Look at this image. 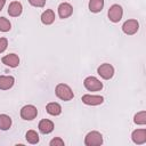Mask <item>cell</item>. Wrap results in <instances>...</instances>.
Wrapping results in <instances>:
<instances>
[{
	"label": "cell",
	"instance_id": "obj_7",
	"mask_svg": "<svg viewBox=\"0 0 146 146\" xmlns=\"http://www.w3.org/2000/svg\"><path fill=\"white\" fill-rule=\"evenodd\" d=\"M139 30V23L137 19H127L122 25V31L127 35H133Z\"/></svg>",
	"mask_w": 146,
	"mask_h": 146
},
{
	"label": "cell",
	"instance_id": "obj_5",
	"mask_svg": "<svg viewBox=\"0 0 146 146\" xmlns=\"http://www.w3.org/2000/svg\"><path fill=\"white\" fill-rule=\"evenodd\" d=\"M97 73L104 80H110L114 75V67L111 64H108V63H104V64H102V65L98 66Z\"/></svg>",
	"mask_w": 146,
	"mask_h": 146
},
{
	"label": "cell",
	"instance_id": "obj_13",
	"mask_svg": "<svg viewBox=\"0 0 146 146\" xmlns=\"http://www.w3.org/2000/svg\"><path fill=\"white\" fill-rule=\"evenodd\" d=\"M23 11V7H22V3L18 2V1H13L9 3V7H8V14L9 16L11 17H18Z\"/></svg>",
	"mask_w": 146,
	"mask_h": 146
},
{
	"label": "cell",
	"instance_id": "obj_16",
	"mask_svg": "<svg viewBox=\"0 0 146 146\" xmlns=\"http://www.w3.org/2000/svg\"><path fill=\"white\" fill-rule=\"evenodd\" d=\"M46 111H47L48 114H50V115H52V116H57V115H59V114L62 113V106H60L58 103L52 102V103L47 104Z\"/></svg>",
	"mask_w": 146,
	"mask_h": 146
},
{
	"label": "cell",
	"instance_id": "obj_3",
	"mask_svg": "<svg viewBox=\"0 0 146 146\" xmlns=\"http://www.w3.org/2000/svg\"><path fill=\"white\" fill-rule=\"evenodd\" d=\"M107 16L110 18L111 22L113 23H119L123 16V9L120 5L115 3V5H112L108 9V13H107Z\"/></svg>",
	"mask_w": 146,
	"mask_h": 146
},
{
	"label": "cell",
	"instance_id": "obj_8",
	"mask_svg": "<svg viewBox=\"0 0 146 146\" xmlns=\"http://www.w3.org/2000/svg\"><path fill=\"white\" fill-rule=\"evenodd\" d=\"M81 100L83 104L86 105H90V106H97L104 103V97L99 96V95H83L81 97Z\"/></svg>",
	"mask_w": 146,
	"mask_h": 146
},
{
	"label": "cell",
	"instance_id": "obj_4",
	"mask_svg": "<svg viewBox=\"0 0 146 146\" xmlns=\"http://www.w3.org/2000/svg\"><path fill=\"white\" fill-rule=\"evenodd\" d=\"M83 86L89 91H99L103 89V83L95 76H87L83 81Z\"/></svg>",
	"mask_w": 146,
	"mask_h": 146
},
{
	"label": "cell",
	"instance_id": "obj_11",
	"mask_svg": "<svg viewBox=\"0 0 146 146\" xmlns=\"http://www.w3.org/2000/svg\"><path fill=\"white\" fill-rule=\"evenodd\" d=\"M38 128H39V131H40L41 133L48 135V133H50V132L54 130L55 125H54V122H52V121H50V120H48V119H42V120L39 122Z\"/></svg>",
	"mask_w": 146,
	"mask_h": 146
},
{
	"label": "cell",
	"instance_id": "obj_18",
	"mask_svg": "<svg viewBox=\"0 0 146 146\" xmlns=\"http://www.w3.org/2000/svg\"><path fill=\"white\" fill-rule=\"evenodd\" d=\"M11 127V117L7 114H0V129L8 130Z\"/></svg>",
	"mask_w": 146,
	"mask_h": 146
},
{
	"label": "cell",
	"instance_id": "obj_17",
	"mask_svg": "<svg viewBox=\"0 0 146 146\" xmlns=\"http://www.w3.org/2000/svg\"><path fill=\"white\" fill-rule=\"evenodd\" d=\"M88 7L91 13H99L104 7V0H89Z\"/></svg>",
	"mask_w": 146,
	"mask_h": 146
},
{
	"label": "cell",
	"instance_id": "obj_22",
	"mask_svg": "<svg viewBox=\"0 0 146 146\" xmlns=\"http://www.w3.org/2000/svg\"><path fill=\"white\" fill-rule=\"evenodd\" d=\"M49 145L50 146H64V140L60 137H55L54 139L50 140Z\"/></svg>",
	"mask_w": 146,
	"mask_h": 146
},
{
	"label": "cell",
	"instance_id": "obj_10",
	"mask_svg": "<svg viewBox=\"0 0 146 146\" xmlns=\"http://www.w3.org/2000/svg\"><path fill=\"white\" fill-rule=\"evenodd\" d=\"M73 14V7L68 2H62L58 6V16L60 18H67Z\"/></svg>",
	"mask_w": 146,
	"mask_h": 146
},
{
	"label": "cell",
	"instance_id": "obj_21",
	"mask_svg": "<svg viewBox=\"0 0 146 146\" xmlns=\"http://www.w3.org/2000/svg\"><path fill=\"white\" fill-rule=\"evenodd\" d=\"M11 29L10 22L6 17H0V31L1 32H8Z\"/></svg>",
	"mask_w": 146,
	"mask_h": 146
},
{
	"label": "cell",
	"instance_id": "obj_14",
	"mask_svg": "<svg viewBox=\"0 0 146 146\" xmlns=\"http://www.w3.org/2000/svg\"><path fill=\"white\" fill-rule=\"evenodd\" d=\"M15 83V79L11 75H0V90H8Z\"/></svg>",
	"mask_w": 146,
	"mask_h": 146
},
{
	"label": "cell",
	"instance_id": "obj_12",
	"mask_svg": "<svg viewBox=\"0 0 146 146\" xmlns=\"http://www.w3.org/2000/svg\"><path fill=\"white\" fill-rule=\"evenodd\" d=\"M2 63L9 67H17L19 65V57L16 54H8L2 57Z\"/></svg>",
	"mask_w": 146,
	"mask_h": 146
},
{
	"label": "cell",
	"instance_id": "obj_24",
	"mask_svg": "<svg viewBox=\"0 0 146 146\" xmlns=\"http://www.w3.org/2000/svg\"><path fill=\"white\" fill-rule=\"evenodd\" d=\"M29 2L33 7H43L46 5V0H29Z\"/></svg>",
	"mask_w": 146,
	"mask_h": 146
},
{
	"label": "cell",
	"instance_id": "obj_23",
	"mask_svg": "<svg viewBox=\"0 0 146 146\" xmlns=\"http://www.w3.org/2000/svg\"><path fill=\"white\" fill-rule=\"evenodd\" d=\"M8 47V40L7 38H0V54L3 52Z\"/></svg>",
	"mask_w": 146,
	"mask_h": 146
},
{
	"label": "cell",
	"instance_id": "obj_19",
	"mask_svg": "<svg viewBox=\"0 0 146 146\" xmlns=\"http://www.w3.org/2000/svg\"><path fill=\"white\" fill-rule=\"evenodd\" d=\"M133 122L138 125H145L146 124V112L140 111V112L136 113L133 116Z\"/></svg>",
	"mask_w": 146,
	"mask_h": 146
},
{
	"label": "cell",
	"instance_id": "obj_1",
	"mask_svg": "<svg viewBox=\"0 0 146 146\" xmlns=\"http://www.w3.org/2000/svg\"><path fill=\"white\" fill-rule=\"evenodd\" d=\"M55 94L59 99H62L64 102H68V100L73 99V97H74V94H73L71 87L66 83H58L55 88Z\"/></svg>",
	"mask_w": 146,
	"mask_h": 146
},
{
	"label": "cell",
	"instance_id": "obj_15",
	"mask_svg": "<svg viewBox=\"0 0 146 146\" xmlns=\"http://www.w3.org/2000/svg\"><path fill=\"white\" fill-rule=\"evenodd\" d=\"M55 21V13L52 9H47L41 15V22L44 25H50Z\"/></svg>",
	"mask_w": 146,
	"mask_h": 146
},
{
	"label": "cell",
	"instance_id": "obj_2",
	"mask_svg": "<svg viewBox=\"0 0 146 146\" xmlns=\"http://www.w3.org/2000/svg\"><path fill=\"white\" fill-rule=\"evenodd\" d=\"M86 146H100L103 144V136L98 131H90L84 137Z\"/></svg>",
	"mask_w": 146,
	"mask_h": 146
},
{
	"label": "cell",
	"instance_id": "obj_9",
	"mask_svg": "<svg viewBox=\"0 0 146 146\" xmlns=\"http://www.w3.org/2000/svg\"><path fill=\"white\" fill-rule=\"evenodd\" d=\"M131 139L135 144L141 145L146 143V129H136L131 133Z\"/></svg>",
	"mask_w": 146,
	"mask_h": 146
},
{
	"label": "cell",
	"instance_id": "obj_20",
	"mask_svg": "<svg viewBox=\"0 0 146 146\" xmlns=\"http://www.w3.org/2000/svg\"><path fill=\"white\" fill-rule=\"evenodd\" d=\"M25 138H26L27 143H30V144H38L39 143V135L34 130H29L25 133Z\"/></svg>",
	"mask_w": 146,
	"mask_h": 146
},
{
	"label": "cell",
	"instance_id": "obj_25",
	"mask_svg": "<svg viewBox=\"0 0 146 146\" xmlns=\"http://www.w3.org/2000/svg\"><path fill=\"white\" fill-rule=\"evenodd\" d=\"M5 3H6V0H0V11L2 10V8H3Z\"/></svg>",
	"mask_w": 146,
	"mask_h": 146
},
{
	"label": "cell",
	"instance_id": "obj_6",
	"mask_svg": "<svg viewBox=\"0 0 146 146\" xmlns=\"http://www.w3.org/2000/svg\"><path fill=\"white\" fill-rule=\"evenodd\" d=\"M38 115V110L34 105H25L21 108V117L26 121H31L35 119Z\"/></svg>",
	"mask_w": 146,
	"mask_h": 146
}]
</instances>
